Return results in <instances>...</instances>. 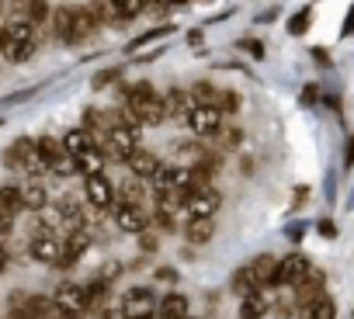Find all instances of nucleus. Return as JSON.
I'll use <instances>...</instances> for the list:
<instances>
[{
    "label": "nucleus",
    "mask_w": 354,
    "mask_h": 319,
    "mask_svg": "<svg viewBox=\"0 0 354 319\" xmlns=\"http://www.w3.org/2000/svg\"><path fill=\"white\" fill-rule=\"evenodd\" d=\"M156 281H163V284H177L181 278H177V271H174V267H160V271H156Z\"/></svg>",
    "instance_id": "c03bdc74"
},
{
    "label": "nucleus",
    "mask_w": 354,
    "mask_h": 319,
    "mask_svg": "<svg viewBox=\"0 0 354 319\" xmlns=\"http://www.w3.org/2000/svg\"><path fill=\"white\" fill-rule=\"evenodd\" d=\"M21 202H25V212H42V209L49 205V191L32 181V184L21 188Z\"/></svg>",
    "instance_id": "bb28decb"
},
{
    "label": "nucleus",
    "mask_w": 354,
    "mask_h": 319,
    "mask_svg": "<svg viewBox=\"0 0 354 319\" xmlns=\"http://www.w3.org/2000/svg\"><path fill=\"white\" fill-rule=\"evenodd\" d=\"M0 18H4V4H0Z\"/></svg>",
    "instance_id": "bf43d9fd"
},
{
    "label": "nucleus",
    "mask_w": 354,
    "mask_h": 319,
    "mask_svg": "<svg viewBox=\"0 0 354 319\" xmlns=\"http://www.w3.org/2000/svg\"><path fill=\"white\" fill-rule=\"evenodd\" d=\"M125 167H129V174H136L139 181H149V177L156 174V167H160V156L139 146L136 153H129V160H125Z\"/></svg>",
    "instance_id": "9b49d317"
},
{
    "label": "nucleus",
    "mask_w": 354,
    "mask_h": 319,
    "mask_svg": "<svg viewBox=\"0 0 354 319\" xmlns=\"http://www.w3.org/2000/svg\"><path fill=\"white\" fill-rule=\"evenodd\" d=\"M240 49H243V52H250L254 59H264V46H261L257 39H243V42H240Z\"/></svg>",
    "instance_id": "37998d69"
},
{
    "label": "nucleus",
    "mask_w": 354,
    "mask_h": 319,
    "mask_svg": "<svg viewBox=\"0 0 354 319\" xmlns=\"http://www.w3.org/2000/svg\"><path fill=\"white\" fill-rule=\"evenodd\" d=\"M111 219H115V226L122 229V233H129V236H139V233H146L149 229V215H146V209L142 205H111Z\"/></svg>",
    "instance_id": "1a4fd4ad"
},
{
    "label": "nucleus",
    "mask_w": 354,
    "mask_h": 319,
    "mask_svg": "<svg viewBox=\"0 0 354 319\" xmlns=\"http://www.w3.org/2000/svg\"><path fill=\"white\" fill-rule=\"evenodd\" d=\"M111 8H115L118 21H132V18H139V14L146 11L142 0H111Z\"/></svg>",
    "instance_id": "c756f323"
},
{
    "label": "nucleus",
    "mask_w": 354,
    "mask_h": 319,
    "mask_svg": "<svg viewBox=\"0 0 354 319\" xmlns=\"http://www.w3.org/2000/svg\"><path fill=\"white\" fill-rule=\"evenodd\" d=\"M274 267H278V257H271V253H261V257H254L247 264V271H250V278H254L257 288H274L271 284L274 281Z\"/></svg>",
    "instance_id": "dca6fc26"
},
{
    "label": "nucleus",
    "mask_w": 354,
    "mask_h": 319,
    "mask_svg": "<svg viewBox=\"0 0 354 319\" xmlns=\"http://www.w3.org/2000/svg\"><path fill=\"white\" fill-rule=\"evenodd\" d=\"M49 14H53L49 0H28V21H32V25H46Z\"/></svg>",
    "instance_id": "2f4dec72"
},
{
    "label": "nucleus",
    "mask_w": 354,
    "mask_h": 319,
    "mask_svg": "<svg viewBox=\"0 0 354 319\" xmlns=\"http://www.w3.org/2000/svg\"><path fill=\"white\" fill-rule=\"evenodd\" d=\"M295 309H299V305H295V298H292V302L285 298V302H274V305H271V312H274L278 319H292V312H295Z\"/></svg>",
    "instance_id": "a19ab883"
},
{
    "label": "nucleus",
    "mask_w": 354,
    "mask_h": 319,
    "mask_svg": "<svg viewBox=\"0 0 354 319\" xmlns=\"http://www.w3.org/2000/svg\"><path fill=\"white\" fill-rule=\"evenodd\" d=\"M122 309H125V316L129 319H139V316H156V291L153 288H146V284H132L122 298Z\"/></svg>",
    "instance_id": "20e7f679"
},
{
    "label": "nucleus",
    "mask_w": 354,
    "mask_h": 319,
    "mask_svg": "<svg viewBox=\"0 0 354 319\" xmlns=\"http://www.w3.org/2000/svg\"><path fill=\"white\" fill-rule=\"evenodd\" d=\"M313 59H316L319 66H330V52H326V49H319V46L313 49Z\"/></svg>",
    "instance_id": "3c124183"
},
{
    "label": "nucleus",
    "mask_w": 354,
    "mask_h": 319,
    "mask_svg": "<svg viewBox=\"0 0 354 319\" xmlns=\"http://www.w3.org/2000/svg\"><path fill=\"white\" fill-rule=\"evenodd\" d=\"M104 164H108V160H104V153L97 149V146H91L87 153H80L77 156V171L87 177V174H104Z\"/></svg>",
    "instance_id": "a878e982"
},
{
    "label": "nucleus",
    "mask_w": 354,
    "mask_h": 319,
    "mask_svg": "<svg viewBox=\"0 0 354 319\" xmlns=\"http://www.w3.org/2000/svg\"><path fill=\"white\" fill-rule=\"evenodd\" d=\"M188 42H192V46H202V32L192 28V32H188Z\"/></svg>",
    "instance_id": "603ef678"
},
{
    "label": "nucleus",
    "mask_w": 354,
    "mask_h": 319,
    "mask_svg": "<svg viewBox=\"0 0 354 319\" xmlns=\"http://www.w3.org/2000/svg\"><path fill=\"white\" fill-rule=\"evenodd\" d=\"M59 319H80V316H66V312H59Z\"/></svg>",
    "instance_id": "4d7b16f0"
},
{
    "label": "nucleus",
    "mask_w": 354,
    "mask_h": 319,
    "mask_svg": "<svg viewBox=\"0 0 354 319\" xmlns=\"http://www.w3.org/2000/svg\"><path fill=\"white\" fill-rule=\"evenodd\" d=\"M299 319H337V302L323 291L319 298H313V302L299 305Z\"/></svg>",
    "instance_id": "a211bd4d"
},
{
    "label": "nucleus",
    "mask_w": 354,
    "mask_h": 319,
    "mask_svg": "<svg viewBox=\"0 0 354 319\" xmlns=\"http://www.w3.org/2000/svg\"><path fill=\"white\" fill-rule=\"evenodd\" d=\"M216 108H219L223 115H240V97H236L233 90H219V97H216Z\"/></svg>",
    "instance_id": "e433bc0d"
},
{
    "label": "nucleus",
    "mask_w": 354,
    "mask_h": 319,
    "mask_svg": "<svg viewBox=\"0 0 354 319\" xmlns=\"http://www.w3.org/2000/svg\"><path fill=\"white\" fill-rule=\"evenodd\" d=\"M149 184L156 191H167V188H185V167H174V164H160L156 174L149 177Z\"/></svg>",
    "instance_id": "6ab92c4d"
},
{
    "label": "nucleus",
    "mask_w": 354,
    "mask_h": 319,
    "mask_svg": "<svg viewBox=\"0 0 354 319\" xmlns=\"http://www.w3.org/2000/svg\"><path fill=\"white\" fill-rule=\"evenodd\" d=\"M63 146H66V153L77 160L80 153H87V149L94 146V139H91V132H87V128H80V125H77V128H70V132L63 135Z\"/></svg>",
    "instance_id": "b1692460"
},
{
    "label": "nucleus",
    "mask_w": 354,
    "mask_h": 319,
    "mask_svg": "<svg viewBox=\"0 0 354 319\" xmlns=\"http://www.w3.org/2000/svg\"><path fill=\"white\" fill-rule=\"evenodd\" d=\"M188 319H192V316H188Z\"/></svg>",
    "instance_id": "680f3d73"
},
{
    "label": "nucleus",
    "mask_w": 354,
    "mask_h": 319,
    "mask_svg": "<svg viewBox=\"0 0 354 319\" xmlns=\"http://www.w3.org/2000/svg\"><path fill=\"white\" fill-rule=\"evenodd\" d=\"M271 295H268V288H257V291H250V295H243L240 298V319H264L268 312H271Z\"/></svg>",
    "instance_id": "f8f14e48"
},
{
    "label": "nucleus",
    "mask_w": 354,
    "mask_h": 319,
    "mask_svg": "<svg viewBox=\"0 0 354 319\" xmlns=\"http://www.w3.org/2000/svg\"><path fill=\"white\" fill-rule=\"evenodd\" d=\"M0 202H4L15 215L18 212H25V202H21V188H15V184H8V188H0Z\"/></svg>",
    "instance_id": "72a5a7b5"
},
{
    "label": "nucleus",
    "mask_w": 354,
    "mask_h": 319,
    "mask_svg": "<svg viewBox=\"0 0 354 319\" xmlns=\"http://www.w3.org/2000/svg\"><path fill=\"white\" fill-rule=\"evenodd\" d=\"M101 319H129V316H125L122 302H108V305L101 309Z\"/></svg>",
    "instance_id": "79ce46f5"
},
{
    "label": "nucleus",
    "mask_w": 354,
    "mask_h": 319,
    "mask_svg": "<svg viewBox=\"0 0 354 319\" xmlns=\"http://www.w3.org/2000/svg\"><path fill=\"white\" fill-rule=\"evenodd\" d=\"M49 28H53V39H56V42H66V46H70V35H73V8H53Z\"/></svg>",
    "instance_id": "aec40b11"
},
{
    "label": "nucleus",
    "mask_w": 354,
    "mask_h": 319,
    "mask_svg": "<svg viewBox=\"0 0 354 319\" xmlns=\"http://www.w3.org/2000/svg\"><path fill=\"white\" fill-rule=\"evenodd\" d=\"M4 267H8V246L0 243V271H4Z\"/></svg>",
    "instance_id": "5fc2aeb1"
},
{
    "label": "nucleus",
    "mask_w": 354,
    "mask_h": 319,
    "mask_svg": "<svg viewBox=\"0 0 354 319\" xmlns=\"http://www.w3.org/2000/svg\"><path fill=\"white\" fill-rule=\"evenodd\" d=\"M87 11L94 14L97 28H111V25H118V14H115V8H111V0H87Z\"/></svg>",
    "instance_id": "cd10ccee"
},
{
    "label": "nucleus",
    "mask_w": 354,
    "mask_h": 319,
    "mask_svg": "<svg viewBox=\"0 0 354 319\" xmlns=\"http://www.w3.org/2000/svg\"><path fill=\"white\" fill-rule=\"evenodd\" d=\"M84 202H87L91 209L111 212V205H115V184H111L104 174H87V177H84Z\"/></svg>",
    "instance_id": "423d86ee"
},
{
    "label": "nucleus",
    "mask_w": 354,
    "mask_h": 319,
    "mask_svg": "<svg viewBox=\"0 0 354 319\" xmlns=\"http://www.w3.org/2000/svg\"><path fill=\"white\" fill-rule=\"evenodd\" d=\"M46 167H49V174H56V177H73V174H80V171H77V160L66 153V146H63V149H59V153L49 160Z\"/></svg>",
    "instance_id": "c85d7f7f"
},
{
    "label": "nucleus",
    "mask_w": 354,
    "mask_h": 319,
    "mask_svg": "<svg viewBox=\"0 0 354 319\" xmlns=\"http://www.w3.org/2000/svg\"><path fill=\"white\" fill-rule=\"evenodd\" d=\"M53 302H56V309L66 312V316H80V319L87 316V288L77 284V281H63V284L56 288Z\"/></svg>",
    "instance_id": "6e6552de"
},
{
    "label": "nucleus",
    "mask_w": 354,
    "mask_h": 319,
    "mask_svg": "<svg viewBox=\"0 0 354 319\" xmlns=\"http://www.w3.org/2000/svg\"><path fill=\"white\" fill-rule=\"evenodd\" d=\"M142 4H146V11H153V14H167L170 0H142Z\"/></svg>",
    "instance_id": "a18cd8bd"
},
{
    "label": "nucleus",
    "mask_w": 354,
    "mask_h": 319,
    "mask_svg": "<svg viewBox=\"0 0 354 319\" xmlns=\"http://www.w3.org/2000/svg\"><path fill=\"white\" fill-rule=\"evenodd\" d=\"M185 125H188L198 139H209V135H216V132L223 128V111L212 108V104H195V108L188 111Z\"/></svg>",
    "instance_id": "39448f33"
},
{
    "label": "nucleus",
    "mask_w": 354,
    "mask_h": 319,
    "mask_svg": "<svg viewBox=\"0 0 354 319\" xmlns=\"http://www.w3.org/2000/svg\"><path fill=\"white\" fill-rule=\"evenodd\" d=\"M170 35H174V25H170V21H167V25H156V28L136 35V39L125 46V52H139V49H146V46H153V42H160V39H170Z\"/></svg>",
    "instance_id": "4be33fe9"
},
{
    "label": "nucleus",
    "mask_w": 354,
    "mask_h": 319,
    "mask_svg": "<svg viewBox=\"0 0 354 319\" xmlns=\"http://www.w3.org/2000/svg\"><path fill=\"white\" fill-rule=\"evenodd\" d=\"M192 316V302L181 291H170L156 302V319H188Z\"/></svg>",
    "instance_id": "ddd939ff"
},
{
    "label": "nucleus",
    "mask_w": 354,
    "mask_h": 319,
    "mask_svg": "<svg viewBox=\"0 0 354 319\" xmlns=\"http://www.w3.org/2000/svg\"><path fill=\"white\" fill-rule=\"evenodd\" d=\"M313 264H309V257L306 253H299V250H292V253H285L281 260H278V267H274V288H295L302 278H306V271H309Z\"/></svg>",
    "instance_id": "7ed1b4c3"
},
{
    "label": "nucleus",
    "mask_w": 354,
    "mask_h": 319,
    "mask_svg": "<svg viewBox=\"0 0 354 319\" xmlns=\"http://www.w3.org/2000/svg\"><path fill=\"white\" fill-rule=\"evenodd\" d=\"M212 236H216V219H188L185 240H188L192 246H202V243H209Z\"/></svg>",
    "instance_id": "412c9836"
},
{
    "label": "nucleus",
    "mask_w": 354,
    "mask_h": 319,
    "mask_svg": "<svg viewBox=\"0 0 354 319\" xmlns=\"http://www.w3.org/2000/svg\"><path fill=\"white\" fill-rule=\"evenodd\" d=\"M118 80H122V70H118V66H108V70H101V73L94 77V84H91V87H94V90H104V87L118 84Z\"/></svg>",
    "instance_id": "4c0bfd02"
},
{
    "label": "nucleus",
    "mask_w": 354,
    "mask_h": 319,
    "mask_svg": "<svg viewBox=\"0 0 354 319\" xmlns=\"http://www.w3.org/2000/svg\"><path fill=\"white\" fill-rule=\"evenodd\" d=\"M15 229V212L4 205V202H0V236H8Z\"/></svg>",
    "instance_id": "ea45409f"
},
{
    "label": "nucleus",
    "mask_w": 354,
    "mask_h": 319,
    "mask_svg": "<svg viewBox=\"0 0 354 319\" xmlns=\"http://www.w3.org/2000/svg\"><path fill=\"white\" fill-rule=\"evenodd\" d=\"M216 135H219V146H223V149H236V146L243 142V132H240V128H219Z\"/></svg>",
    "instance_id": "58836bf2"
},
{
    "label": "nucleus",
    "mask_w": 354,
    "mask_h": 319,
    "mask_svg": "<svg viewBox=\"0 0 354 319\" xmlns=\"http://www.w3.org/2000/svg\"><path fill=\"white\" fill-rule=\"evenodd\" d=\"M319 236H326V240H333V236H337V226H333L330 219H323V222H319Z\"/></svg>",
    "instance_id": "de8ad7c7"
},
{
    "label": "nucleus",
    "mask_w": 354,
    "mask_h": 319,
    "mask_svg": "<svg viewBox=\"0 0 354 319\" xmlns=\"http://www.w3.org/2000/svg\"><path fill=\"white\" fill-rule=\"evenodd\" d=\"M4 167L8 171H25V174H49L46 160H42V149H39V139H28V135H21L18 142H11L4 149Z\"/></svg>",
    "instance_id": "f257e3e1"
},
{
    "label": "nucleus",
    "mask_w": 354,
    "mask_h": 319,
    "mask_svg": "<svg viewBox=\"0 0 354 319\" xmlns=\"http://www.w3.org/2000/svg\"><path fill=\"white\" fill-rule=\"evenodd\" d=\"M219 205H223V195H219L212 184H209V188H198V191H192V195L185 198L188 219H216Z\"/></svg>",
    "instance_id": "0eeeda50"
},
{
    "label": "nucleus",
    "mask_w": 354,
    "mask_h": 319,
    "mask_svg": "<svg viewBox=\"0 0 354 319\" xmlns=\"http://www.w3.org/2000/svg\"><path fill=\"white\" fill-rule=\"evenodd\" d=\"M139 319H156V316H139Z\"/></svg>",
    "instance_id": "13d9d810"
},
{
    "label": "nucleus",
    "mask_w": 354,
    "mask_h": 319,
    "mask_svg": "<svg viewBox=\"0 0 354 319\" xmlns=\"http://www.w3.org/2000/svg\"><path fill=\"white\" fill-rule=\"evenodd\" d=\"M340 35L347 39V35H354V8L347 11V18H344V28H340Z\"/></svg>",
    "instance_id": "09e8293b"
},
{
    "label": "nucleus",
    "mask_w": 354,
    "mask_h": 319,
    "mask_svg": "<svg viewBox=\"0 0 354 319\" xmlns=\"http://www.w3.org/2000/svg\"><path fill=\"white\" fill-rule=\"evenodd\" d=\"M35 49H39V39H28V42H21V46H15L11 49V63H28L32 56H35Z\"/></svg>",
    "instance_id": "c9c22d12"
},
{
    "label": "nucleus",
    "mask_w": 354,
    "mask_h": 319,
    "mask_svg": "<svg viewBox=\"0 0 354 319\" xmlns=\"http://www.w3.org/2000/svg\"><path fill=\"white\" fill-rule=\"evenodd\" d=\"M188 4V0H170V8H185Z\"/></svg>",
    "instance_id": "6e6d98bb"
},
{
    "label": "nucleus",
    "mask_w": 354,
    "mask_h": 319,
    "mask_svg": "<svg viewBox=\"0 0 354 319\" xmlns=\"http://www.w3.org/2000/svg\"><path fill=\"white\" fill-rule=\"evenodd\" d=\"M101 28H97V21H94V14L87 11V4L84 8H73V35H70V46H80V42H87L91 35H97Z\"/></svg>",
    "instance_id": "2eb2a0df"
},
{
    "label": "nucleus",
    "mask_w": 354,
    "mask_h": 319,
    "mask_svg": "<svg viewBox=\"0 0 354 319\" xmlns=\"http://www.w3.org/2000/svg\"><path fill=\"white\" fill-rule=\"evenodd\" d=\"M163 104H167V122H185L188 111L195 108L192 94H188V90H177V87L163 94Z\"/></svg>",
    "instance_id": "4468645a"
},
{
    "label": "nucleus",
    "mask_w": 354,
    "mask_h": 319,
    "mask_svg": "<svg viewBox=\"0 0 354 319\" xmlns=\"http://www.w3.org/2000/svg\"><path fill=\"white\" fill-rule=\"evenodd\" d=\"M84 288H87V312H101V309L108 305V295H111V281L97 278V281H91V284H84Z\"/></svg>",
    "instance_id": "5701e85b"
},
{
    "label": "nucleus",
    "mask_w": 354,
    "mask_h": 319,
    "mask_svg": "<svg viewBox=\"0 0 354 319\" xmlns=\"http://www.w3.org/2000/svg\"><path fill=\"white\" fill-rule=\"evenodd\" d=\"M28 319H59V309L49 295H28Z\"/></svg>",
    "instance_id": "393cba45"
},
{
    "label": "nucleus",
    "mask_w": 354,
    "mask_h": 319,
    "mask_svg": "<svg viewBox=\"0 0 354 319\" xmlns=\"http://www.w3.org/2000/svg\"><path fill=\"white\" fill-rule=\"evenodd\" d=\"M0 125H4V122H0Z\"/></svg>",
    "instance_id": "052dcab7"
},
{
    "label": "nucleus",
    "mask_w": 354,
    "mask_h": 319,
    "mask_svg": "<svg viewBox=\"0 0 354 319\" xmlns=\"http://www.w3.org/2000/svg\"><path fill=\"white\" fill-rule=\"evenodd\" d=\"M302 101L313 104V101H316V87H306V90H302Z\"/></svg>",
    "instance_id": "864d4df0"
},
{
    "label": "nucleus",
    "mask_w": 354,
    "mask_h": 319,
    "mask_svg": "<svg viewBox=\"0 0 354 319\" xmlns=\"http://www.w3.org/2000/svg\"><path fill=\"white\" fill-rule=\"evenodd\" d=\"M292 291H295V305H306V302H313V298H319V295L326 291V274L316 271V267H309L306 278H302Z\"/></svg>",
    "instance_id": "9d476101"
},
{
    "label": "nucleus",
    "mask_w": 354,
    "mask_h": 319,
    "mask_svg": "<svg viewBox=\"0 0 354 319\" xmlns=\"http://www.w3.org/2000/svg\"><path fill=\"white\" fill-rule=\"evenodd\" d=\"M142 198H146V184L136 174H129L125 181L115 184V202L118 205H142Z\"/></svg>",
    "instance_id": "f3484780"
},
{
    "label": "nucleus",
    "mask_w": 354,
    "mask_h": 319,
    "mask_svg": "<svg viewBox=\"0 0 354 319\" xmlns=\"http://www.w3.org/2000/svg\"><path fill=\"white\" fill-rule=\"evenodd\" d=\"M188 94H192V101H195V104H212V108H216L219 87H212L209 80H198V84H195L192 90H188Z\"/></svg>",
    "instance_id": "7c9ffc66"
},
{
    "label": "nucleus",
    "mask_w": 354,
    "mask_h": 319,
    "mask_svg": "<svg viewBox=\"0 0 354 319\" xmlns=\"http://www.w3.org/2000/svg\"><path fill=\"white\" fill-rule=\"evenodd\" d=\"M59 253H63V236H56L53 226H42V229L32 236V243H28V257L39 260V264L56 267V264H59Z\"/></svg>",
    "instance_id": "f03ea898"
},
{
    "label": "nucleus",
    "mask_w": 354,
    "mask_h": 319,
    "mask_svg": "<svg viewBox=\"0 0 354 319\" xmlns=\"http://www.w3.org/2000/svg\"><path fill=\"white\" fill-rule=\"evenodd\" d=\"M344 164L354 167V135H347V149H344Z\"/></svg>",
    "instance_id": "8fccbe9b"
},
{
    "label": "nucleus",
    "mask_w": 354,
    "mask_h": 319,
    "mask_svg": "<svg viewBox=\"0 0 354 319\" xmlns=\"http://www.w3.org/2000/svg\"><path fill=\"white\" fill-rule=\"evenodd\" d=\"M309 25H313V11H309V8H302V11H295V14L288 18V32H292V35H306Z\"/></svg>",
    "instance_id": "473e14b6"
},
{
    "label": "nucleus",
    "mask_w": 354,
    "mask_h": 319,
    "mask_svg": "<svg viewBox=\"0 0 354 319\" xmlns=\"http://www.w3.org/2000/svg\"><path fill=\"white\" fill-rule=\"evenodd\" d=\"M139 243H142V250H146V253H153V250H156V236H153L149 229H146V233H139Z\"/></svg>",
    "instance_id": "49530a36"
},
{
    "label": "nucleus",
    "mask_w": 354,
    "mask_h": 319,
    "mask_svg": "<svg viewBox=\"0 0 354 319\" xmlns=\"http://www.w3.org/2000/svg\"><path fill=\"white\" fill-rule=\"evenodd\" d=\"M233 291L243 298V295H250V291H257V284H254V278H250V271L247 267H240L236 274H233Z\"/></svg>",
    "instance_id": "f704fd0d"
}]
</instances>
